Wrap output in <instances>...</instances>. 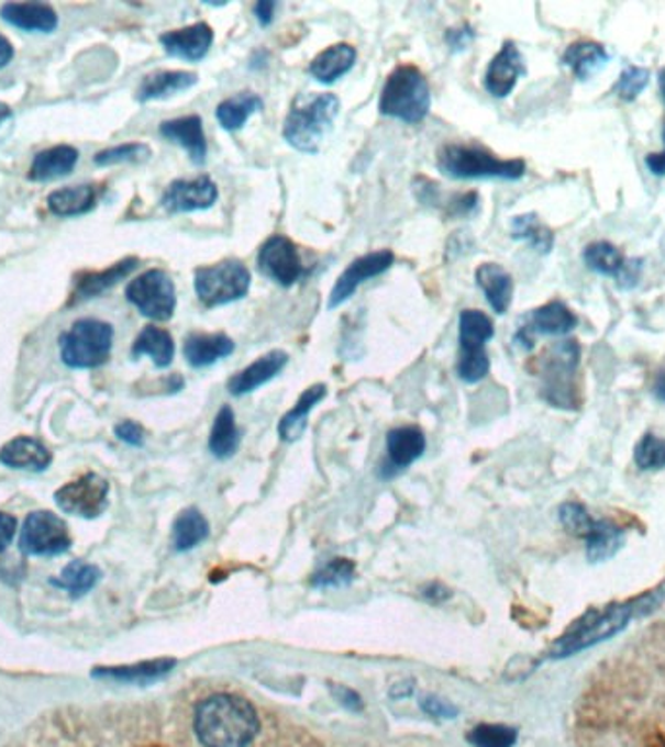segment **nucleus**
Masks as SVG:
<instances>
[{
	"label": "nucleus",
	"mask_w": 665,
	"mask_h": 747,
	"mask_svg": "<svg viewBox=\"0 0 665 747\" xmlns=\"http://www.w3.org/2000/svg\"><path fill=\"white\" fill-rule=\"evenodd\" d=\"M193 726L202 747H247L259 734V716L244 696L219 693L197 705Z\"/></svg>",
	"instance_id": "f257e3e1"
},
{
	"label": "nucleus",
	"mask_w": 665,
	"mask_h": 747,
	"mask_svg": "<svg viewBox=\"0 0 665 747\" xmlns=\"http://www.w3.org/2000/svg\"><path fill=\"white\" fill-rule=\"evenodd\" d=\"M341 102L333 93H300L290 105L282 136L300 153L315 154L333 129Z\"/></svg>",
	"instance_id": "f03ea898"
},
{
	"label": "nucleus",
	"mask_w": 665,
	"mask_h": 747,
	"mask_svg": "<svg viewBox=\"0 0 665 747\" xmlns=\"http://www.w3.org/2000/svg\"><path fill=\"white\" fill-rule=\"evenodd\" d=\"M439 170L454 179H508L525 176V161L502 160L479 146L444 145L436 156Z\"/></svg>",
	"instance_id": "7ed1b4c3"
},
{
	"label": "nucleus",
	"mask_w": 665,
	"mask_h": 747,
	"mask_svg": "<svg viewBox=\"0 0 665 747\" xmlns=\"http://www.w3.org/2000/svg\"><path fill=\"white\" fill-rule=\"evenodd\" d=\"M429 110L430 86L426 77L413 65L397 67L379 96V113L414 125L426 118Z\"/></svg>",
	"instance_id": "20e7f679"
},
{
	"label": "nucleus",
	"mask_w": 665,
	"mask_h": 747,
	"mask_svg": "<svg viewBox=\"0 0 665 747\" xmlns=\"http://www.w3.org/2000/svg\"><path fill=\"white\" fill-rule=\"evenodd\" d=\"M641 605L642 602L621 603V605H611L599 612L586 613L580 621H576L573 627L566 631L565 637L556 640L551 656L566 658V656H573V654L599 645L607 638L616 637L617 633H621L629 625L632 615Z\"/></svg>",
	"instance_id": "39448f33"
},
{
	"label": "nucleus",
	"mask_w": 665,
	"mask_h": 747,
	"mask_svg": "<svg viewBox=\"0 0 665 747\" xmlns=\"http://www.w3.org/2000/svg\"><path fill=\"white\" fill-rule=\"evenodd\" d=\"M60 357L70 368H98L108 363L113 327L100 320H78L60 335Z\"/></svg>",
	"instance_id": "423d86ee"
},
{
	"label": "nucleus",
	"mask_w": 665,
	"mask_h": 747,
	"mask_svg": "<svg viewBox=\"0 0 665 747\" xmlns=\"http://www.w3.org/2000/svg\"><path fill=\"white\" fill-rule=\"evenodd\" d=\"M495 337V323L480 310H464L459 315V360L457 376L477 383L489 374L490 358L485 345Z\"/></svg>",
	"instance_id": "0eeeda50"
},
{
	"label": "nucleus",
	"mask_w": 665,
	"mask_h": 747,
	"mask_svg": "<svg viewBox=\"0 0 665 747\" xmlns=\"http://www.w3.org/2000/svg\"><path fill=\"white\" fill-rule=\"evenodd\" d=\"M252 272L237 259H226L195 271V292L202 306L217 308L236 302L250 292Z\"/></svg>",
	"instance_id": "6e6552de"
},
{
	"label": "nucleus",
	"mask_w": 665,
	"mask_h": 747,
	"mask_svg": "<svg viewBox=\"0 0 665 747\" xmlns=\"http://www.w3.org/2000/svg\"><path fill=\"white\" fill-rule=\"evenodd\" d=\"M558 516L570 534L586 539L588 559L591 562L611 559L623 545V532L613 522L591 519L581 504H563Z\"/></svg>",
	"instance_id": "1a4fd4ad"
},
{
	"label": "nucleus",
	"mask_w": 665,
	"mask_h": 747,
	"mask_svg": "<svg viewBox=\"0 0 665 747\" xmlns=\"http://www.w3.org/2000/svg\"><path fill=\"white\" fill-rule=\"evenodd\" d=\"M125 294L141 314L154 322H168L176 312V287L168 272L162 269H151L131 280Z\"/></svg>",
	"instance_id": "9d476101"
},
{
	"label": "nucleus",
	"mask_w": 665,
	"mask_h": 747,
	"mask_svg": "<svg viewBox=\"0 0 665 747\" xmlns=\"http://www.w3.org/2000/svg\"><path fill=\"white\" fill-rule=\"evenodd\" d=\"M580 363V347L576 341H563L548 348L543 357V393L556 408H573V376Z\"/></svg>",
	"instance_id": "9b49d317"
},
{
	"label": "nucleus",
	"mask_w": 665,
	"mask_h": 747,
	"mask_svg": "<svg viewBox=\"0 0 665 747\" xmlns=\"http://www.w3.org/2000/svg\"><path fill=\"white\" fill-rule=\"evenodd\" d=\"M67 524L53 512H34L25 519L20 534V549L34 557H55L68 551Z\"/></svg>",
	"instance_id": "f8f14e48"
},
{
	"label": "nucleus",
	"mask_w": 665,
	"mask_h": 747,
	"mask_svg": "<svg viewBox=\"0 0 665 747\" xmlns=\"http://www.w3.org/2000/svg\"><path fill=\"white\" fill-rule=\"evenodd\" d=\"M110 483L96 473L76 479L73 483L60 487L55 493V501L65 514L80 519H98L108 509Z\"/></svg>",
	"instance_id": "ddd939ff"
},
{
	"label": "nucleus",
	"mask_w": 665,
	"mask_h": 747,
	"mask_svg": "<svg viewBox=\"0 0 665 747\" xmlns=\"http://www.w3.org/2000/svg\"><path fill=\"white\" fill-rule=\"evenodd\" d=\"M257 265L267 279L275 280L280 287H292L298 280L306 279L310 272L302 264L295 242L280 234L270 236L263 244Z\"/></svg>",
	"instance_id": "4468645a"
},
{
	"label": "nucleus",
	"mask_w": 665,
	"mask_h": 747,
	"mask_svg": "<svg viewBox=\"0 0 665 747\" xmlns=\"http://www.w3.org/2000/svg\"><path fill=\"white\" fill-rule=\"evenodd\" d=\"M576 325H578V317L574 315L573 310L566 306L565 302L553 300L545 306L531 310L530 314L525 315L522 327L518 330V335H516V341L522 347L531 348L535 335L563 337V335L574 332Z\"/></svg>",
	"instance_id": "2eb2a0df"
},
{
	"label": "nucleus",
	"mask_w": 665,
	"mask_h": 747,
	"mask_svg": "<svg viewBox=\"0 0 665 747\" xmlns=\"http://www.w3.org/2000/svg\"><path fill=\"white\" fill-rule=\"evenodd\" d=\"M394 261H396V255H394V252H389V249H379V252H372V254L354 259L353 264L346 267L343 275L335 282V287L331 290V297H329L328 302L329 310L345 304L346 300L353 297L363 282L388 271Z\"/></svg>",
	"instance_id": "dca6fc26"
},
{
	"label": "nucleus",
	"mask_w": 665,
	"mask_h": 747,
	"mask_svg": "<svg viewBox=\"0 0 665 747\" xmlns=\"http://www.w3.org/2000/svg\"><path fill=\"white\" fill-rule=\"evenodd\" d=\"M219 199V187L209 176L195 179H177L169 183L162 197V207L171 214L207 211Z\"/></svg>",
	"instance_id": "f3484780"
},
{
	"label": "nucleus",
	"mask_w": 665,
	"mask_h": 747,
	"mask_svg": "<svg viewBox=\"0 0 665 747\" xmlns=\"http://www.w3.org/2000/svg\"><path fill=\"white\" fill-rule=\"evenodd\" d=\"M525 73L523 57L514 42H506L502 49L490 60L487 75H485V88L495 98H506L512 93L518 80Z\"/></svg>",
	"instance_id": "a211bd4d"
},
{
	"label": "nucleus",
	"mask_w": 665,
	"mask_h": 747,
	"mask_svg": "<svg viewBox=\"0 0 665 747\" xmlns=\"http://www.w3.org/2000/svg\"><path fill=\"white\" fill-rule=\"evenodd\" d=\"M212 42H214L212 27L204 22L160 35V43L168 55L191 63L204 59L207 53L211 52Z\"/></svg>",
	"instance_id": "6ab92c4d"
},
{
	"label": "nucleus",
	"mask_w": 665,
	"mask_h": 747,
	"mask_svg": "<svg viewBox=\"0 0 665 747\" xmlns=\"http://www.w3.org/2000/svg\"><path fill=\"white\" fill-rule=\"evenodd\" d=\"M176 666L174 658H158V660L131 664V666L96 668L92 676L96 680L115 681V683H125V685H151L154 681L166 678Z\"/></svg>",
	"instance_id": "aec40b11"
},
{
	"label": "nucleus",
	"mask_w": 665,
	"mask_h": 747,
	"mask_svg": "<svg viewBox=\"0 0 665 747\" xmlns=\"http://www.w3.org/2000/svg\"><path fill=\"white\" fill-rule=\"evenodd\" d=\"M288 365V355L282 350H270L262 358H257L255 363L244 368L242 372L230 378L228 382V390L232 395H245L252 391L259 390L262 386L270 382L273 378H277L278 374L282 372V368Z\"/></svg>",
	"instance_id": "412c9836"
},
{
	"label": "nucleus",
	"mask_w": 665,
	"mask_h": 747,
	"mask_svg": "<svg viewBox=\"0 0 665 747\" xmlns=\"http://www.w3.org/2000/svg\"><path fill=\"white\" fill-rule=\"evenodd\" d=\"M160 135L176 145L184 146L189 158L197 166H202L207 161L209 145H207V136H204L202 120L199 115L164 121L160 125Z\"/></svg>",
	"instance_id": "4be33fe9"
},
{
	"label": "nucleus",
	"mask_w": 665,
	"mask_h": 747,
	"mask_svg": "<svg viewBox=\"0 0 665 747\" xmlns=\"http://www.w3.org/2000/svg\"><path fill=\"white\" fill-rule=\"evenodd\" d=\"M426 450V436L417 426H399L388 434V466L389 476L399 469L411 466L421 458Z\"/></svg>",
	"instance_id": "5701e85b"
},
{
	"label": "nucleus",
	"mask_w": 665,
	"mask_h": 747,
	"mask_svg": "<svg viewBox=\"0 0 665 747\" xmlns=\"http://www.w3.org/2000/svg\"><path fill=\"white\" fill-rule=\"evenodd\" d=\"M0 16L25 32L49 34L59 24L55 10L43 2H7L0 9Z\"/></svg>",
	"instance_id": "b1692460"
},
{
	"label": "nucleus",
	"mask_w": 665,
	"mask_h": 747,
	"mask_svg": "<svg viewBox=\"0 0 665 747\" xmlns=\"http://www.w3.org/2000/svg\"><path fill=\"white\" fill-rule=\"evenodd\" d=\"M234 341L226 333H193L186 339L184 355L193 368H207L234 353Z\"/></svg>",
	"instance_id": "393cba45"
},
{
	"label": "nucleus",
	"mask_w": 665,
	"mask_h": 747,
	"mask_svg": "<svg viewBox=\"0 0 665 747\" xmlns=\"http://www.w3.org/2000/svg\"><path fill=\"white\" fill-rule=\"evenodd\" d=\"M475 279H477L480 290L485 292V298H487L490 308L497 314H506L508 308L512 304V298H514L512 275L506 271L502 265L483 264L475 272Z\"/></svg>",
	"instance_id": "a878e982"
},
{
	"label": "nucleus",
	"mask_w": 665,
	"mask_h": 747,
	"mask_svg": "<svg viewBox=\"0 0 665 747\" xmlns=\"http://www.w3.org/2000/svg\"><path fill=\"white\" fill-rule=\"evenodd\" d=\"M197 85V75L186 73V70H158L143 78V82L136 90L138 102H152L162 100L176 93L186 92L189 88Z\"/></svg>",
	"instance_id": "bb28decb"
},
{
	"label": "nucleus",
	"mask_w": 665,
	"mask_h": 747,
	"mask_svg": "<svg viewBox=\"0 0 665 747\" xmlns=\"http://www.w3.org/2000/svg\"><path fill=\"white\" fill-rule=\"evenodd\" d=\"M0 464L14 467V469H30V471H43L51 464V451L43 446L42 442L20 436L10 441L0 450Z\"/></svg>",
	"instance_id": "cd10ccee"
},
{
	"label": "nucleus",
	"mask_w": 665,
	"mask_h": 747,
	"mask_svg": "<svg viewBox=\"0 0 665 747\" xmlns=\"http://www.w3.org/2000/svg\"><path fill=\"white\" fill-rule=\"evenodd\" d=\"M356 63V49L348 43L331 45L321 52L310 65V75L323 85H333L335 80L345 77Z\"/></svg>",
	"instance_id": "c85d7f7f"
},
{
	"label": "nucleus",
	"mask_w": 665,
	"mask_h": 747,
	"mask_svg": "<svg viewBox=\"0 0 665 747\" xmlns=\"http://www.w3.org/2000/svg\"><path fill=\"white\" fill-rule=\"evenodd\" d=\"M138 267V259L136 257H126L123 261L110 267L108 271L101 272H86L82 277L76 280L75 302L80 300H88V298H96L103 294L106 290L115 287L119 280L126 279L131 272Z\"/></svg>",
	"instance_id": "c756f323"
},
{
	"label": "nucleus",
	"mask_w": 665,
	"mask_h": 747,
	"mask_svg": "<svg viewBox=\"0 0 665 747\" xmlns=\"http://www.w3.org/2000/svg\"><path fill=\"white\" fill-rule=\"evenodd\" d=\"M325 393H328L325 383H315L312 388L303 391L302 395L296 401L295 408L290 409L278 423V434H280L282 441L296 442L302 436L306 425H308V415L325 398Z\"/></svg>",
	"instance_id": "7c9ffc66"
},
{
	"label": "nucleus",
	"mask_w": 665,
	"mask_h": 747,
	"mask_svg": "<svg viewBox=\"0 0 665 747\" xmlns=\"http://www.w3.org/2000/svg\"><path fill=\"white\" fill-rule=\"evenodd\" d=\"M609 53L598 42H576L566 49L563 63L573 70L578 80H588L596 77L601 68L606 67Z\"/></svg>",
	"instance_id": "2f4dec72"
},
{
	"label": "nucleus",
	"mask_w": 665,
	"mask_h": 747,
	"mask_svg": "<svg viewBox=\"0 0 665 747\" xmlns=\"http://www.w3.org/2000/svg\"><path fill=\"white\" fill-rule=\"evenodd\" d=\"M78 161V150L73 146H55L49 150H43L34 158L30 168V179L34 181H49V179L63 178L75 170Z\"/></svg>",
	"instance_id": "473e14b6"
},
{
	"label": "nucleus",
	"mask_w": 665,
	"mask_h": 747,
	"mask_svg": "<svg viewBox=\"0 0 665 747\" xmlns=\"http://www.w3.org/2000/svg\"><path fill=\"white\" fill-rule=\"evenodd\" d=\"M242 434L236 425V415L230 405L220 408L219 415L214 419L211 436H209V450L219 459L232 458L240 448Z\"/></svg>",
	"instance_id": "72a5a7b5"
},
{
	"label": "nucleus",
	"mask_w": 665,
	"mask_h": 747,
	"mask_svg": "<svg viewBox=\"0 0 665 747\" xmlns=\"http://www.w3.org/2000/svg\"><path fill=\"white\" fill-rule=\"evenodd\" d=\"M144 355L151 357L152 363L158 368H168L176 355V345H174L171 335L166 330L154 327V325L144 327L133 345V357L138 358Z\"/></svg>",
	"instance_id": "f704fd0d"
},
{
	"label": "nucleus",
	"mask_w": 665,
	"mask_h": 747,
	"mask_svg": "<svg viewBox=\"0 0 665 747\" xmlns=\"http://www.w3.org/2000/svg\"><path fill=\"white\" fill-rule=\"evenodd\" d=\"M211 534L209 520L202 516L201 510L187 509L177 516L171 529V542L176 551H191L197 545H201Z\"/></svg>",
	"instance_id": "c9c22d12"
},
{
	"label": "nucleus",
	"mask_w": 665,
	"mask_h": 747,
	"mask_svg": "<svg viewBox=\"0 0 665 747\" xmlns=\"http://www.w3.org/2000/svg\"><path fill=\"white\" fill-rule=\"evenodd\" d=\"M262 110L263 100L257 93L240 92L219 103L217 120H219L220 127L226 131H237L244 127L253 113Z\"/></svg>",
	"instance_id": "e433bc0d"
},
{
	"label": "nucleus",
	"mask_w": 665,
	"mask_h": 747,
	"mask_svg": "<svg viewBox=\"0 0 665 747\" xmlns=\"http://www.w3.org/2000/svg\"><path fill=\"white\" fill-rule=\"evenodd\" d=\"M96 204V191L92 186L65 187L53 191L47 199V207L57 216H78L92 211Z\"/></svg>",
	"instance_id": "4c0bfd02"
},
{
	"label": "nucleus",
	"mask_w": 665,
	"mask_h": 747,
	"mask_svg": "<svg viewBox=\"0 0 665 747\" xmlns=\"http://www.w3.org/2000/svg\"><path fill=\"white\" fill-rule=\"evenodd\" d=\"M100 578L101 572L98 567L88 565L85 560H75L65 567L59 578L53 580V584L67 590L73 598H80V595L88 594L100 582Z\"/></svg>",
	"instance_id": "58836bf2"
},
{
	"label": "nucleus",
	"mask_w": 665,
	"mask_h": 747,
	"mask_svg": "<svg viewBox=\"0 0 665 747\" xmlns=\"http://www.w3.org/2000/svg\"><path fill=\"white\" fill-rule=\"evenodd\" d=\"M512 238L528 242L537 254H548L555 246V234L533 213L516 216L512 221Z\"/></svg>",
	"instance_id": "ea45409f"
},
{
	"label": "nucleus",
	"mask_w": 665,
	"mask_h": 747,
	"mask_svg": "<svg viewBox=\"0 0 665 747\" xmlns=\"http://www.w3.org/2000/svg\"><path fill=\"white\" fill-rule=\"evenodd\" d=\"M584 264L588 265V269H591V271L617 279L619 272L623 271L627 259L613 244L596 242V244H590L584 249Z\"/></svg>",
	"instance_id": "a19ab883"
},
{
	"label": "nucleus",
	"mask_w": 665,
	"mask_h": 747,
	"mask_svg": "<svg viewBox=\"0 0 665 747\" xmlns=\"http://www.w3.org/2000/svg\"><path fill=\"white\" fill-rule=\"evenodd\" d=\"M473 747H514L518 731L506 724H479L467 734Z\"/></svg>",
	"instance_id": "79ce46f5"
},
{
	"label": "nucleus",
	"mask_w": 665,
	"mask_h": 747,
	"mask_svg": "<svg viewBox=\"0 0 665 747\" xmlns=\"http://www.w3.org/2000/svg\"><path fill=\"white\" fill-rule=\"evenodd\" d=\"M634 461L642 471L665 469V438H660L656 434L642 436L634 448Z\"/></svg>",
	"instance_id": "37998d69"
},
{
	"label": "nucleus",
	"mask_w": 665,
	"mask_h": 747,
	"mask_svg": "<svg viewBox=\"0 0 665 747\" xmlns=\"http://www.w3.org/2000/svg\"><path fill=\"white\" fill-rule=\"evenodd\" d=\"M354 578V562L348 559H333L312 578L313 588L346 587Z\"/></svg>",
	"instance_id": "c03bdc74"
},
{
	"label": "nucleus",
	"mask_w": 665,
	"mask_h": 747,
	"mask_svg": "<svg viewBox=\"0 0 665 747\" xmlns=\"http://www.w3.org/2000/svg\"><path fill=\"white\" fill-rule=\"evenodd\" d=\"M151 158V148L143 143H129V145L113 146L108 150L96 154L93 161L98 166H111L121 161H144Z\"/></svg>",
	"instance_id": "a18cd8bd"
},
{
	"label": "nucleus",
	"mask_w": 665,
	"mask_h": 747,
	"mask_svg": "<svg viewBox=\"0 0 665 747\" xmlns=\"http://www.w3.org/2000/svg\"><path fill=\"white\" fill-rule=\"evenodd\" d=\"M649 68L629 67L619 77V82L616 86L617 96L624 100V102H634L644 92V88L649 86Z\"/></svg>",
	"instance_id": "49530a36"
},
{
	"label": "nucleus",
	"mask_w": 665,
	"mask_h": 747,
	"mask_svg": "<svg viewBox=\"0 0 665 747\" xmlns=\"http://www.w3.org/2000/svg\"><path fill=\"white\" fill-rule=\"evenodd\" d=\"M419 706H421L422 713L429 714V716L436 718V721H452V718L459 714L457 706L452 705L446 699H440L439 695L421 696Z\"/></svg>",
	"instance_id": "de8ad7c7"
},
{
	"label": "nucleus",
	"mask_w": 665,
	"mask_h": 747,
	"mask_svg": "<svg viewBox=\"0 0 665 747\" xmlns=\"http://www.w3.org/2000/svg\"><path fill=\"white\" fill-rule=\"evenodd\" d=\"M331 695L335 696L339 705L345 706L346 711H351V713H361L364 709L363 696L358 695L354 689L346 688V685L333 683Z\"/></svg>",
	"instance_id": "09e8293b"
},
{
	"label": "nucleus",
	"mask_w": 665,
	"mask_h": 747,
	"mask_svg": "<svg viewBox=\"0 0 665 747\" xmlns=\"http://www.w3.org/2000/svg\"><path fill=\"white\" fill-rule=\"evenodd\" d=\"M115 434L119 441L125 442L129 446H143L144 431L143 426L135 423V421H123L115 426Z\"/></svg>",
	"instance_id": "8fccbe9b"
},
{
	"label": "nucleus",
	"mask_w": 665,
	"mask_h": 747,
	"mask_svg": "<svg viewBox=\"0 0 665 747\" xmlns=\"http://www.w3.org/2000/svg\"><path fill=\"white\" fill-rule=\"evenodd\" d=\"M641 271H642V261L639 259H631V261H627L623 267V271L619 272V277H617V287L619 289H632L636 282H639V279H641Z\"/></svg>",
	"instance_id": "3c124183"
},
{
	"label": "nucleus",
	"mask_w": 665,
	"mask_h": 747,
	"mask_svg": "<svg viewBox=\"0 0 665 747\" xmlns=\"http://www.w3.org/2000/svg\"><path fill=\"white\" fill-rule=\"evenodd\" d=\"M16 534V520L12 519L10 514L0 512V551H4Z\"/></svg>",
	"instance_id": "603ef678"
},
{
	"label": "nucleus",
	"mask_w": 665,
	"mask_h": 747,
	"mask_svg": "<svg viewBox=\"0 0 665 747\" xmlns=\"http://www.w3.org/2000/svg\"><path fill=\"white\" fill-rule=\"evenodd\" d=\"M472 26L459 27V30H447L446 42L450 43L452 49H465L469 43L473 42Z\"/></svg>",
	"instance_id": "864d4df0"
},
{
	"label": "nucleus",
	"mask_w": 665,
	"mask_h": 747,
	"mask_svg": "<svg viewBox=\"0 0 665 747\" xmlns=\"http://www.w3.org/2000/svg\"><path fill=\"white\" fill-rule=\"evenodd\" d=\"M422 598L430 603H444L452 598V590L440 582H432L429 587L422 588Z\"/></svg>",
	"instance_id": "5fc2aeb1"
},
{
	"label": "nucleus",
	"mask_w": 665,
	"mask_h": 747,
	"mask_svg": "<svg viewBox=\"0 0 665 747\" xmlns=\"http://www.w3.org/2000/svg\"><path fill=\"white\" fill-rule=\"evenodd\" d=\"M275 2L273 0H259L255 7H253V12H255V18L259 20L262 26H269L273 22V16H275Z\"/></svg>",
	"instance_id": "6e6d98bb"
},
{
	"label": "nucleus",
	"mask_w": 665,
	"mask_h": 747,
	"mask_svg": "<svg viewBox=\"0 0 665 747\" xmlns=\"http://www.w3.org/2000/svg\"><path fill=\"white\" fill-rule=\"evenodd\" d=\"M646 168L652 176L664 178L665 176V150L664 153L649 154L646 156Z\"/></svg>",
	"instance_id": "4d7b16f0"
},
{
	"label": "nucleus",
	"mask_w": 665,
	"mask_h": 747,
	"mask_svg": "<svg viewBox=\"0 0 665 747\" xmlns=\"http://www.w3.org/2000/svg\"><path fill=\"white\" fill-rule=\"evenodd\" d=\"M413 693V681H403V683H397V685L389 689V696L396 699V701H399V699H407V696H411Z\"/></svg>",
	"instance_id": "13d9d810"
},
{
	"label": "nucleus",
	"mask_w": 665,
	"mask_h": 747,
	"mask_svg": "<svg viewBox=\"0 0 665 747\" xmlns=\"http://www.w3.org/2000/svg\"><path fill=\"white\" fill-rule=\"evenodd\" d=\"M12 57H14V47L10 45L7 37L0 35V68L7 67L10 60H12Z\"/></svg>",
	"instance_id": "bf43d9fd"
},
{
	"label": "nucleus",
	"mask_w": 665,
	"mask_h": 747,
	"mask_svg": "<svg viewBox=\"0 0 665 747\" xmlns=\"http://www.w3.org/2000/svg\"><path fill=\"white\" fill-rule=\"evenodd\" d=\"M654 395L657 400L665 401V372L660 374L654 382Z\"/></svg>",
	"instance_id": "052dcab7"
},
{
	"label": "nucleus",
	"mask_w": 665,
	"mask_h": 747,
	"mask_svg": "<svg viewBox=\"0 0 665 747\" xmlns=\"http://www.w3.org/2000/svg\"><path fill=\"white\" fill-rule=\"evenodd\" d=\"M10 118H12V111H10L9 105L0 102V125H2L4 121L10 120Z\"/></svg>",
	"instance_id": "680f3d73"
},
{
	"label": "nucleus",
	"mask_w": 665,
	"mask_h": 747,
	"mask_svg": "<svg viewBox=\"0 0 665 747\" xmlns=\"http://www.w3.org/2000/svg\"><path fill=\"white\" fill-rule=\"evenodd\" d=\"M657 80H660V92H662V98H664L665 102V67L660 70V75H657Z\"/></svg>",
	"instance_id": "e2e57ef3"
},
{
	"label": "nucleus",
	"mask_w": 665,
	"mask_h": 747,
	"mask_svg": "<svg viewBox=\"0 0 665 747\" xmlns=\"http://www.w3.org/2000/svg\"><path fill=\"white\" fill-rule=\"evenodd\" d=\"M650 747H665V739H657V742H654Z\"/></svg>",
	"instance_id": "0e129e2a"
},
{
	"label": "nucleus",
	"mask_w": 665,
	"mask_h": 747,
	"mask_svg": "<svg viewBox=\"0 0 665 747\" xmlns=\"http://www.w3.org/2000/svg\"><path fill=\"white\" fill-rule=\"evenodd\" d=\"M662 136H664V145H665V127H664V135H662Z\"/></svg>",
	"instance_id": "69168bd1"
}]
</instances>
